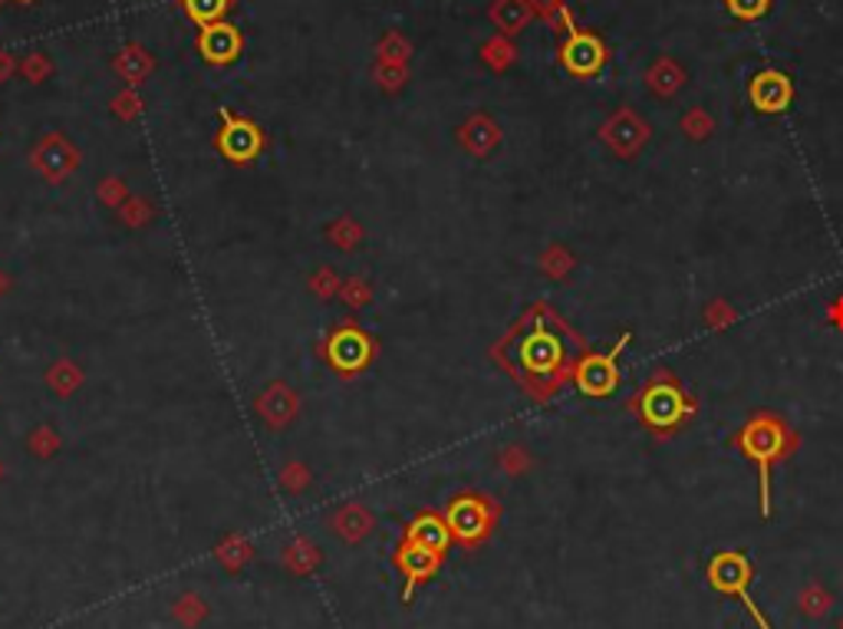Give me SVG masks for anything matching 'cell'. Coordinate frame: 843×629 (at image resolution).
I'll return each instance as SVG.
<instances>
[{"label": "cell", "instance_id": "3957f363", "mask_svg": "<svg viewBox=\"0 0 843 629\" xmlns=\"http://www.w3.org/2000/svg\"><path fill=\"white\" fill-rule=\"evenodd\" d=\"M685 396L672 383H652L639 399V416L652 428H672L685 416Z\"/></svg>", "mask_w": 843, "mask_h": 629}, {"label": "cell", "instance_id": "52a82bcc", "mask_svg": "<svg viewBox=\"0 0 843 629\" xmlns=\"http://www.w3.org/2000/svg\"><path fill=\"white\" fill-rule=\"evenodd\" d=\"M604 43L597 40V36H590V33H574L570 40H567V46H564V63H567V70H574V73H580V76H587V73H597L600 66H604Z\"/></svg>", "mask_w": 843, "mask_h": 629}, {"label": "cell", "instance_id": "5b68a950", "mask_svg": "<svg viewBox=\"0 0 843 629\" xmlns=\"http://www.w3.org/2000/svg\"><path fill=\"white\" fill-rule=\"evenodd\" d=\"M751 103L761 109V113H781L791 106V96H794V86L785 73H775V70H765L751 79Z\"/></svg>", "mask_w": 843, "mask_h": 629}, {"label": "cell", "instance_id": "4fadbf2b", "mask_svg": "<svg viewBox=\"0 0 843 629\" xmlns=\"http://www.w3.org/2000/svg\"><path fill=\"white\" fill-rule=\"evenodd\" d=\"M416 537L425 541V547H441L445 544V531L435 521H422L419 527H416Z\"/></svg>", "mask_w": 843, "mask_h": 629}, {"label": "cell", "instance_id": "6da1fadb", "mask_svg": "<svg viewBox=\"0 0 843 629\" xmlns=\"http://www.w3.org/2000/svg\"><path fill=\"white\" fill-rule=\"evenodd\" d=\"M741 451L758 465L761 471V514H771V461L785 455L788 448V431L781 428V422L775 419H755L748 422L738 435Z\"/></svg>", "mask_w": 843, "mask_h": 629}, {"label": "cell", "instance_id": "7a4b0ae2", "mask_svg": "<svg viewBox=\"0 0 843 629\" xmlns=\"http://www.w3.org/2000/svg\"><path fill=\"white\" fill-rule=\"evenodd\" d=\"M627 343H630V333H627L610 353H594V356H587V360L577 366V386H580L584 396L600 399V396H610V393L617 390V383H620L617 356H620V350H623Z\"/></svg>", "mask_w": 843, "mask_h": 629}, {"label": "cell", "instance_id": "ba28073f", "mask_svg": "<svg viewBox=\"0 0 843 629\" xmlns=\"http://www.w3.org/2000/svg\"><path fill=\"white\" fill-rule=\"evenodd\" d=\"M366 340L360 337V333H340L337 340H333V360H337V366H343V370H353V366H360L363 360H366Z\"/></svg>", "mask_w": 843, "mask_h": 629}, {"label": "cell", "instance_id": "30bf717a", "mask_svg": "<svg viewBox=\"0 0 843 629\" xmlns=\"http://www.w3.org/2000/svg\"><path fill=\"white\" fill-rule=\"evenodd\" d=\"M455 524H458V531H461V534H478V531H481V524H484V514H481V508H478V504L461 501V504L455 508Z\"/></svg>", "mask_w": 843, "mask_h": 629}, {"label": "cell", "instance_id": "8992f818", "mask_svg": "<svg viewBox=\"0 0 843 629\" xmlns=\"http://www.w3.org/2000/svg\"><path fill=\"white\" fill-rule=\"evenodd\" d=\"M521 360H524V366H527L531 373L547 376V373H554V370L561 366V360H564V347H561V340H557L554 333H547V330H534V333L524 340V347H521Z\"/></svg>", "mask_w": 843, "mask_h": 629}, {"label": "cell", "instance_id": "8fae6325", "mask_svg": "<svg viewBox=\"0 0 843 629\" xmlns=\"http://www.w3.org/2000/svg\"><path fill=\"white\" fill-rule=\"evenodd\" d=\"M227 152L231 156H237V159H244V156H250L254 152V132L250 129H234V136H227Z\"/></svg>", "mask_w": 843, "mask_h": 629}, {"label": "cell", "instance_id": "277c9868", "mask_svg": "<svg viewBox=\"0 0 843 629\" xmlns=\"http://www.w3.org/2000/svg\"><path fill=\"white\" fill-rule=\"evenodd\" d=\"M708 580H712V587H718L722 594H735V597H741L745 600V607L755 614V620L761 623V629H771V623L765 620V614L755 607V600L748 597V590H745V580H748V561L741 557V554H718L715 561H712V567H708Z\"/></svg>", "mask_w": 843, "mask_h": 629}, {"label": "cell", "instance_id": "9c48e42d", "mask_svg": "<svg viewBox=\"0 0 843 629\" xmlns=\"http://www.w3.org/2000/svg\"><path fill=\"white\" fill-rule=\"evenodd\" d=\"M260 413L274 422V425H284V419L294 413V396H290L284 386H277V390H270V393L260 399Z\"/></svg>", "mask_w": 843, "mask_h": 629}, {"label": "cell", "instance_id": "7c38bea8", "mask_svg": "<svg viewBox=\"0 0 843 629\" xmlns=\"http://www.w3.org/2000/svg\"><path fill=\"white\" fill-rule=\"evenodd\" d=\"M732 13L735 17H745V20H755L768 10V0H728Z\"/></svg>", "mask_w": 843, "mask_h": 629}]
</instances>
